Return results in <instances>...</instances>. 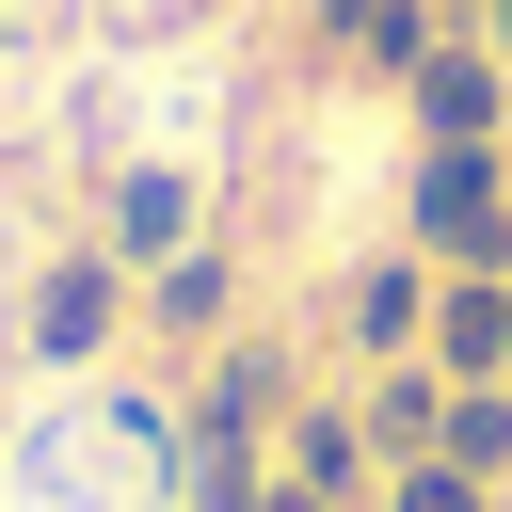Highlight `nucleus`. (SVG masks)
Wrapping results in <instances>:
<instances>
[{
    "label": "nucleus",
    "mask_w": 512,
    "mask_h": 512,
    "mask_svg": "<svg viewBox=\"0 0 512 512\" xmlns=\"http://www.w3.org/2000/svg\"><path fill=\"white\" fill-rule=\"evenodd\" d=\"M400 240H416L432 272H512V144H416Z\"/></svg>",
    "instance_id": "nucleus-1"
},
{
    "label": "nucleus",
    "mask_w": 512,
    "mask_h": 512,
    "mask_svg": "<svg viewBox=\"0 0 512 512\" xmlns=\"http://www.w3.org/2000/svg\"><path fill=\"white\" fill-rule=\"evenodd\" d=\"M128 288H144V272H128L112 240H64V256L32 272V304H16V336H32V368H96V352L128 336Z\"/></svg>",
    "instance_id": "nucleus-2"
},
{
    "label": "nucleus",
    "mask_w": 512,
    "mask_h": 512,
    "mask_svg": "<svg viewBox=\"0 0 512 512\" xmlns=\"http://www.w3.org/2000/svg\"><path fill=\"white\" fill-rule=\"evenodd\" d=\"M288 416H304V352H288V336H208V368H192V432L272 448Z\"/></svg>",
    "instance_id": "nucleus-3"
},
{
    "label": "nucleus",
    "mask_w": 512,
    "mask_h": 512,
    "mask_svg": "<svg viewBox=\"0 0 512 512\" xmlns=\"http://www.w3.org/2000/svg\"><path fill=\"white\" fill-rule=\"evenodd\" d=\"M432 288H448V272H432L416 240H400V256H352V272H336V352H352V368H400V352L432 336Z\"/></svg>",
    "instance_id": "nucleus-4"
},
{
    "label": "nucleus",
    "mask_w": 512,
    "mask_h": 512,
    "mask_svg": "<svg viewBox=\"0 0 512 512\" xmlns=\"http://www.w3.org/2000/svg\"><path fill=\"white\" fill-rule=\"evenodd\" d=\"M400 112H416V144H496V128H512V64H496V48L448 16V48L400 80Z\"/></svg>",
    "instance_id": "nucleus-5"
},
{
    "label": "nucleus",
    "mask_w": 512,
    "mask_h": 512,
    "mask_svg": "<svg viewBox=\"0 0 512 512\" xmlns=\"http://www.w3.org/2000/svg\"><path fill=\"white\" fill-rule=\"evenodd\" d=\"M448 16H464V0H304L320 64H352V80H416V64L448 48Z\"/></svg>",
    "instance_id": "nucleus-6"
},
{
    "label": "nucleus",
    "mask_w": 512,
    "mask_h": 512,
    "mask_svg": "<svg viewBox=\"0 0 512 512\" xmlns=\"http://www.w3.org/2000/svg\"><path fill=\"white\" fill-rule=\"evenodd\" d=\"M128 320H144V336H176V352H208V336H240V256H224V240H192V256H160V272L128 288Z\"/></svg>",
    "instance_id": "nucleus-7"
},
{
    "label": "nucleus",
    "mask_w": 512,
    "mask_h": 512,
    "mask_svg": "<svg viewBox=\"0 0 512 512\" xmlns=\"http://www.w3.org/2000/svg\"><path fill=\"white\" fill-rule=\"evenodd\" d=\"M448 384H512V272H448L432 288V336H416Z\"/></svg>",
    "instance_id": "nucleus-8"
},
{
    "label": "nucleus",
    "mask_w": 512,
    "mask_h": 512,
    "mask_svg": "<svg viewBox=\"0 0 512 512\" xmlns=\"http://www.w3.org/2000/svg\"><path fill=\"white\" fill-rule=\"evenodd\" d=\"M272 464H288L304 496H336V512H352V496H384V448H368V416H352V400H304V416L272 432Z\"/></svg>",
    "instance_id": "nucleus-9"
},
{
    "label": "nucleus",
    "mask_w": 512,
    "mask_h": 512,
    "mask_svg": "<svg viewBox=\"0 0 512 512\" xmlns=\"http://www.w3.org/2000/svg\"><path fill=\"white\" fill-rule=\"evenodd\" d=\"M96 240H112L128 272L192 256V240H208V224H192V176H176V160H128V176H112V224H96Z\"/></svg>",
    "instance_id": "nucleus-10"
},
{
    "label": "nucleus",
    "mask_w": 512,
    "mask_h": 512,
    "mask_svg": "<svg viewBox=\"0 0 512 512\" xmlns=\"http://www.w3.org/2000/svg\"><path fill=\"white\" fill-rule=\"evenodd\" d=\"M352 416H368V448H384V464H432V448H448V368H432V352H400V368H368V400H352Z\"/></svg>",
    "instance_id": "nucleus-11"
},
{
    "label": "nucleus",
    "mask_w": 512,
    "mask_h": 512,
    "mask_svg": "<svg viewBox=\"0 0 512 512\" xmlns=\"http://www.w3.org/2000/svg\"><path fill=\"white\" fill-rule=\"evenodd\" d=\"M448 464L512 480V384H448Z\"/></svg>",
    "instance_id": "nucleus-12"
},
{
    "label": "nucleus",
    "mask_w": 512,
    "mask_h": 512,
    "mask_svg": "<svg viewBox=\"0 0 512 512\" xmlns=\"http://www.w3.org/2000/svg\"><path fill=\"white\" fill-rule=\"evenodd\" d=\"M496 496H512V480H480V464H448V448H432V464H384V512H496Z\"/></svg>",
    "instance_id": "nucleus-13"
},
{
    "label": "nucleus",
    "mask_w": 512,
    "mask_h": 512,
    "mask_svg": "<svg viewBox=\"0 0 512 512\" xmlns=\"http://www.w3.org/2000/svg\"><path fill=\"white\" fill-rule=\"evenodd\" d=\"M464 32H480V48H496V64H512V0H464Z\"/></svg>",
    "instance_id": "nucleus-14"
},
{
    "label": "nucleus",
    "mask_w": 512,
    "mask_h": 512,
    "mask_svg": "<svg viewBox=\"0 0 512 512\" xmlns=\"http://www.w3.org/2000/svg\"><path fill=\"white\" fill-rule=\"evenodd\" d=\"M256 512H336V496H304V480H288V464H272V496H256Z\"/></svg>",
    "instance_id": "nucleus-15"
},
{
    "label": "nucleus",
    "mask_w": 512,
    "mask_h": 512,
    "mask_svg": "<svg viewBox=\"0 0 512 512\" xmlns=\"http://www.w3.org/2000/svg\"><path fill=\"white\" fill-rule=\"evenodd\" d=\"M496 512H512V496H496Z\"/></svg>",
    "instance_id": "nucleus-16"
}]
</instances>
